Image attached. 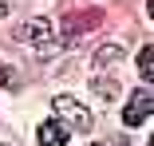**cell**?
Instances as JSON below:
<instances>
[{
  "mask_svg": "<svg viewBox=\"0 0 154 146\" xmlns=\"http://www.w3.org/2000/svg\"><path fill=\"white\" fill-rule=\"evenodd\" d=\"M0 87H20V75L12 67H0Z\"/></svg>",
  "mask_w": 154,
  "mask_h": 146,
  "instance_id": "8",
  "label": "cell"
},
{
  "mask_svg": "<svg viewBox=\"0 0 154 146\" xmlns=\"http://www.w3.org/2000/svg\"><path fill=\"white\" fill-rule=\"evenodd\" d=\"M36 142H40V146H63V142H67V126L55 123V119H48V123H40Z\"/></svg>",
  "mask_w": 154,
  "mask_h": 146,
  "instance_id": "4",
  "label": "cell"
},
{
  "mask_svg": "<svg viewBox=\"0 0 154 146\" xmlns=\"http://www.w3.org/2000/svg\"><path fill=\"white\" fill-rule=\"evenodd\" d=\"M55 114L59 119H67L71 123V130H91V111L83 107V103H75L71 95H55Z\"/></svg>",
  "mask_w": 154,
  "mask_h": 146,
  "instance_id": "1",
  "label": "cell"
},
{
  "mask_svg": "<svg viewBox=\"0 0 154 146\" xmlns=\"http://www.w3.org/2000/svg\"><path fill=\"white\" fill-rule=\"evenodd\" d=\"M150 111H154V95H150V87H138V91L131 95L127 111H122V123L127 126H142L150 119Z\"/></svg>",
  "mask_w": 154,
  "mask_h": 146,
  "instance_id": "2",
  "label": "cell"
},
{
  "mask_svg": "<svg viewBox=\"0 0 154 146\" xmlns=\"http://www.w3.org/2000/svg\"><path fill=\"white\" fill-rule=\"evenodd\" d=\"M150 71H154V67H150V47H142V51H138V75L150 79Z\"/></svg>",
  "mask_w": 154,
  "mask_h": 146,
  "instance_id": "7",
  "label": "cell"
},
{
  "mask_svg": "<svg viewBox=\"0 0 154 146\" xmlns=\"http://www.w3.org/2000/svg\"><path fill=\"white\" fill-rule=\"evenodd\" d=\"M16 40H20V44H48V40H51V24H48L44 16L24 20V24L16 28Z\"/></svg>",
  "mask_w": 154,
  "mask_h": 146,
  "instance_id": "3",
  "label": "cell"
},
{
  "mask_svg": "<svg viewBox=\"0 0 154 146\" xmlns=\"http://www.w3.org/2000/svg\"><path fill=\"white\" fill-rule=\"evenodd\" d=\"M91 146H115V142H91Z\"/></svg>",
  "mask_w": 154,
  "mask_h": 146,
  "instance_id": "9",
  "label": "cell"
},
{
  "mask_svg": "<svg viewBox=\"0 0 154 146\" xmlns=\"http://www.w3.org/2000/svg\"><path fill=\"white\" fill-rule=\"evenodd\" d=\"M119 59H122V47H119V44L95 47V67H111V63H119Z\"/></svg>",
  "mask_w": 154,
  "mask_h": 146,
  "instance_id": "5",
  "label": "cell"
},
{
  "mask_svg": "<svg viewBox=\"0 0 154 146\" xmlns=\"http://www.w3.org/2000/svg\"><path fill=\"white\" fill-rule=\"evenodd\" d=\"M4 12H8V4H0V16H4Z\"/></svg>",
  "mask_w": 154,
  "mask_h": 146,
  "instance_id": "10",
  "label": "cell"
},
{
  "mask_svg": "<svg viewBox=\"0 0 154 146\" xmlns=\"http://www.w3.org/2000/svg\"><path fill=\"white\" fill-rule=\"evenodd\" d=\"M91 91L99 95V103H111V99L119 95V83H115V79H107V75H103V79L95 75V83H91Z\"/></svg>",
  "mask_w": 154,
  "mask_h": 146,
  "instance_id": "6",
  "label": "cell"
},
{
  "mask_svg": "<svg viewBox=\"0 0 154 146\" xmlns=\"http://www.w3.org/2000/svg\"><path fill=\"white\" fill-rule=\"evenodd\" d=\"M0 146H4V142H0Z\"/></svg>",
  "mask_w": 154,
  "mask_h": 146,
  "instance_id": "11",
  "label": "cell"
}]
</instances>
